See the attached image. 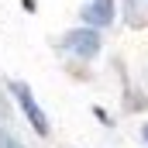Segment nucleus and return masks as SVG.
I'll return each instance as SVG.
<instances>
[{
    "label": "nucleus",
    "mask_w": 148,
    "mask_h": 148,
    "mask_svg": "<svg viewBox=\"0 0 148 148\" xmlns=\"http://www.w3.org/2000/svg\"><path fill=\"white\" fill-rule=\"evenodd\" d=\"M59 45H62V52H66L69 59H83V62H90V59H97V55H100V48H103V38H100V31H97V28L83 24V28L66 31Z\"/></svg>",
    "instance_id": "1"
},
{
    "label": "nucleus",
    "mask_w": 148,
    "mask_h": 148,
    "mask_svg": "<svg viewBox=\"0 0 148 148\" xmlns=\"http://www.w3.org/2000/svg\"><path fill=\"white\" fill-rule=\"evenodd\" d=\"M10 93H14V100H17V107H21V114H24V121L35 127V134H41V138H48V117H45V110H41V103L35 100V93H31V86L28 83H10Z\"/></svg>",
    "instance_id": "2"
},
{
    "label": "nucleus",
    "mask_w": 148,
    "mask_h": 148,
    "mask_svg": "<svg viewBox=\"0 0 148 148\" xmlns=\"http://www.w3.org/2000/svg\"><path fill=\"white\" fill-rule=\"evenodd\" d=\"M114 17H117V7H114V0H90L86 7H83V24H90V28H110Z\"/></svg>",
    "instance_id": "3"
},
{
    "label": "nucleus",
    "mask_w": 148,
    "mask_h": 148,
    "mask_svg": "<svg viewBox=\"0 0 148 148\" xmlns=\"http://www.w3.org/2000/svg\"><path fill=\"white\" fill-rule=\"evenodd\" d=\"M0 148H24V145H21L14 134H0Z\"/></svg>",
    "instance_id": "4"
},
{
    "label": "nucleus",
    "mask_w": 148,
    "mask_h": 148,
    "mask_svg": "<svg viewBox=\"0 0 148 148\" xmlns=\"http://www.w3.org/2000/svg\"><path fill=\"white\" fill-rule=\"evenodd\" d=\"M131 10H148V0H131Z\"/></svg>",
    "instance_id": "5"
},
{
    "label": "nucleus",
    "mask_w": 148,
    "mask_h": 148,
    "mask_svg": "<svg viewBox=\"0 0 148 148\" xmlns=\"http://www.w3.org/2000/svg\"><path fill=\"white\" fill-rule=\"evenodd\" d=\"M141 141H145V145H148V121H145V124H141Z\"/></svg>",
    "instance_id": "6"
}]
</instances>
